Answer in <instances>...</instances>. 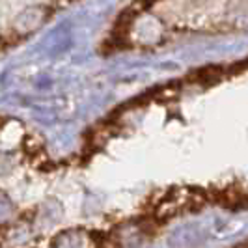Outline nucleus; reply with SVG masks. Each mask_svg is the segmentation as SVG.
Returning <instances> with one entry per match:
<instances>
[{"label": "nucleus", "instance_id": "nucleus-4", "mask_svg": "<svg viewBox=\"0 0 248 248\" xmlns=\"http://www.w3.org/2000/svg\"><path fill=\"white\" fill-rule=\"evenodd\" d=\"M155 2H159V0H137V4L142 8V12H144V10H148V8H151Z\"/></svg>", "mask_w": 248, "mask_h": 248}, {"label": "nucleus", "instance_id": "nucleus-1", "mask_svg": "<svg viewBox=\"0 0 248 248\" xmlns=\"http://www.w3.org/2000/svg\"><path fill=\"white\" fill-rule=\"evenodd\" d=\"M224 78V69L220 65H207V67H202L196 69L192 75H188V80L202 84V86H213L217 82H220Z\"/></svg>", "mask_w": 248, "mask_h": 248}, {"label": "nucleus", "instance_id": "nucleus-3", "mask_svg": "<svg viewBox=\"0 0 248 248\" xmlns=\"http://www.w3.org/2000/svg\"><path fill=\"white\" fill-rule=\"evenodd\" d=\"M247 67H248V60H245V62H241V63H235V65H232V71H230V73H232V75L243 73V69H247Z\"/></svg>", "mask_w": 248, "mask_h": 248}, {"label": "nucleus", "instance_id": "nucleus-2", "mask_svg": "<svg viewBox=\"0 0 248 248\" xmlns=\"http://www.w3.org/2000/svg\"><path fill=\"white\" fill-rule=\"evenodd\" d=\"M23 149L28 157H36L39 153H43V140L37 135H28L23 140Z\"/></svg>", "mask_w": 248, "mask_h": 248}]
</instances>
